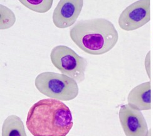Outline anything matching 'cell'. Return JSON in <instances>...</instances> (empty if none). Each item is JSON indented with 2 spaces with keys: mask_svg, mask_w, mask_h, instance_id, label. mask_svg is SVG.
<instances>
[{
  "mask_svg": "<svg viewBox=\"0 0 153 136\" xmlns=\"http://www.w3.org/2000/svg\"><path fill=\"white\" fill-rule=\"evenodd\" d=\"M119 120L126 136H148L149 129L141 111L129 104L123 105L119 112Z\"/></svg>",
  "mask_w": 153,
  "mask_h": 136,
  "instance_id": "8992f818",
  "label": "cell"
},
{
  "mask_svg": "<svg viewBox=\"0 0 153 136\" xmlns=\"http://www.w3.org/2000/svg\"><path fill=\"white\" fill-rule=\"evenodd\" d=\"M70 37L86 54L100 55L116 46L119 33L111 21L105 18H93L76 22L70 30Z\"/></svg>",
  "mask_w": 153,
  "mask_h": 136,
  "instance_id": "7a4b0ae2",
  "label": "cell"
},
{
  "mask_svg": "<svg viewBox=\"0 0 153 136\" xmlns=\"http://www.w3.org/2000/svg\"><path fill=\"white\" fill-rule=\"evenodd\" d=\"M150 21V1L139 0L123 10L118 23L119 27L125 31L139 29Z\"/></svg>",
  "mask_w": 153,
  "mask_h": 136,
  "instance_id": "5b68a950",
  "label": "cell"
},
{
  "mask_svg": "<svg viewBox=\"0 0 153 136\" xmlns=\"http://www.w3.org/2000/svg\"><path fill=\"white\" fill-rule=\"evenodd\" d=\"M50 60L62 74L72 78L79 83L85 80L87 60L71 48L65 45L53 47L50 52Z\"/></svg>",
  "mask_w": 153,
  "mask_h": 136,
  "instance_id": "277c9868",
  "label": "cell"
},
{
  "mask_svg": "<svg viewBox=\"0 0 153 136\" xmlns=\"http://www.w3.org/2000/svg\"><path fill=\"white\" fill-rule=\"evenodd\" d=\"M16 22V16L11 10L0 4V30L10 28Z\"/></svg>",
  "mask_w": 153,
  "mask_h": 136,
  "instance_id": "8fae6325",
  "label": "cell"
},
{
  "mask_svg": "<svg viewBox=\"0 0 153 136\" xmlns=\"http://www.w3.org/2000/svg\"><path fill=\"white\" fill-rule=\"evenodd\" d=\"M84 6L82 0H61L53 12L52 20L56 27L64 29L74 25Z\"/></svg>",
  "mask_w": 153,
  "mask_h": 136,
  "instance_id": "52a82bcc",
  "label": "cell"
},
{
  "mask_svg": "<svg viewBox=\"0 0 153 136\" xmlns=\"http://www.w3.org/2000/svg\"><path fill=\"white\" fill-rule=\"evenodd\" d=\"M127 102L140 111L151 109V82H144L133 88L127 97Z\"/></svg>",
  "mask_w": 153,
  "mask_h": 136,
  "instance_id": "ba28073f",
  "label": "cell"
},
{
  "mask_svg": "<svg viewBox=\"0 0 153 136\" xmlns=\"http://www.w3.org/2000/svg\"><path fill=\"white\" fill-rule=\"evenodd\" d=\"M1 136H27L20 117L11 115L5 119L2 126Z\"/></svg>",
  "mask_w": 153,
  "mask_h": 136,
  "instance_id": "9c48e42d",
  "label": "cell"
},
{
  "mask_svg": "<svg viewBox=\"0 0 153 136\" xmlns=\"http://www.w3.org/2000/svg\"><path fill=\"white\" fill-rule=\"evenodd\" d=\"M71 109L60 100L45 99L31 107L26 126L33 136H67L73 127Z\"/></svg>",
  "mask_w": 153,
  "mask_h": 136,
  "instance_id": "6da1fadb",
  "label": "cell"
},
{
  "mask_svg": "<svg viewBox=\"0 0 153 136\" xmlns=\"http://www.w3.org/2000/svg\"><path fill=\"white\" fill-rule=\"evenodd\" d=\"M148 136H151V130L149 131V133H148Z\"/></svg>",
  "mask_w": 153,
  "mask_h": 136,
  "instance_id": "4fadbf2b",
  "label": "cell"
},
{
  "mask_svg": "<svg viewBox=\"0 0 153 136\" xmlns=\"http://www.w3.org/2000/svg\"><path fill=\"white\" fill-rule=\"evenodd\" d=\"M36 89L50 99L70 101L79 95L77 82L62 74L45 72L38 75L35 80Z\"/></svg>",
  "mask_w": 153,
  "mask_h": 136,
  "instance_id": "3957f363",
  "label": "cell"
},
{
  "mask_svg": "<svg viewBox=\"0 0 153 136\" xmlns=\"http://www.w3.org/2000/svg\"><path fill=\"white\" fill-rule=\"evenodd\" d=\"M19 1L28 9L38 13L48 11L53 3L52 0H20Z\"/></svg>",
  "mask_w": 153,
  "mask_h": 136,
  "instance_id": "30bf717a",
  "label": "cell"
},
{
  "mask_svg": "<svg viewBox=\"0 0 153 136\" xmlns=\"http://www.w3.org/2000/svg\"><path fill=\"white\" fill-rule=\"evenodd\" d=\"M144 65H145L146 72V73H147V75L149 77V79H151V51H150L148 53L147 55L146 56Z\"/></svg>",
  "mask_w": 153,
  "mask_h": 136,
  "instance_id": "7c38bea8",
  "label": "cell"
}]
</instances>
